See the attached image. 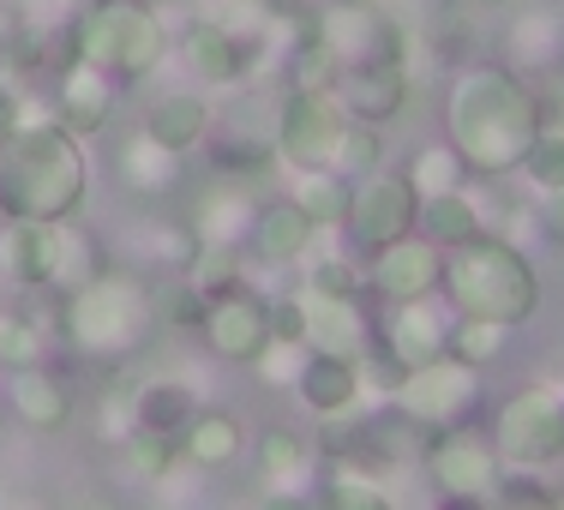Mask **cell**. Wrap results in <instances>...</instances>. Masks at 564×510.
I'll return each mask as SVG.
<instances>
[{
  "mask_svg": "<svg viewBox=\"0 0 564 510\" xmlns=\"http://www.w3.org/2000/svg\"><path fill=\"white\" fill-rule=\"evenodd\" d=\"M510 43H517L522 66H564V12L534 7L510 24Z\"/></svg>",
  "mask_w": 564,
  "mask_h": 510,
  "instance_id": "obj_31",
  "label": "cell"
},
{
  "mask_svg": "<svg viewBox=\"0 0 564 510\" xmlns=\"http://www.w3.org/2000/svg\"><path fill=\"white\" fill-rule=\"evenodd\" d=\"M337 55H330L325 43H318V31H301L289 48V90H330L337 85Z\"/></svg>",
  "mask_w": 564,
  "mask_h": 510,
  "instance_id": "obj_37",
  "label": "cell"
},
{
  "mask_svg": "<svg viewBox=\"0 0 564 510\" xmlns=\"http://www.w3.org/2000/svg\"><path fill=\"white\" fill-rule=\"evenodd\" d=\"M115 97H120V85L109 73L73 61V66L55 73V97H48V109H55V120L73 132V139H97V132L115 120Z\"/></svg>",
  "mask_w": 564,
  "mask_h": 510,
  "instance_id": "obj_16",
  "label": "cell"
},
{
  "mask_svg": "<svg viewBox=\"0 0 564 510\" xmlns=\"http://www.w3.org/2000/svg\"><path fill=\"white\" fill-rule=\"evenodd\" d=\"M438 294L451 301L456 318H492V325L522 330L541 313V271L522 247H510L499 235H480L468 247L445 252V283Z\"/></svg>",
  "mask_w": 564,
  "mask_h": 510,
  "instance_id": "obj_3",
  "label": "cell"
},
{
  "mask_svg": "<svg viewBox=\"0 0 564 510\" xmlns=\"http://www.w3.org/2000/svg\"><path fill=\"white\" fill-rule=\"evenodd\" d=\"M252 210H259V205H247L235 186H217V193L198 198L193 228H198V240H205V247H235V235H247Z\"/></svg>",
  "mask_w": 564,
  "mask_h": 510,
  "instance_id": "obj_32",
  "label": "cell"
},
{
  "mask_svg": "<svg viewBox=\"0 0 564 510\" xmlns=\"http://www.w3.org/2000/svg\"><path fill=\"white\" fill-rule=\"evenodd\" d=\"M0 414H7V409H0Z\"/></svg>",
  "mask_w": 564,
  "mask_h": 510,
  "instance_id": "obj_51",
  "label": "cell"
},
{
  "mask_svg": "<svg viewBox=\"0 0 564 510\" xmlns=\"http://www.w3.org/2000/svg\"><path fill=\"white\" fill-rule=\"evenodd\" d=\"M198 252H205V240L193 223H151L139 235V264L151 276H193Z\"/></svg>",
  "mask_w": 564,
  "mask_h": 510,
  "instance_id": "obj_27",
  "label": "cell"
},
{
  "mask_svg": "<svg viewBox=\"0 0 564 510\" xmlns=\"http://www.w3.org/2000/svg\"><path fill=\"white\" fill-rule=\"evenodd\" d=\"M438 283H445V252L426 235H409L397 247L372 252L367 271V294H379L384 306H409V301H433Z\"/></svg>",
  "mask_w": 564,
  "mask_h": 510,
  "instance_id": "obj_14",
  "label": "cell"
},
{
  "mask_svg": "<svg viewBox=\"0 0 564 510\" xmlns=\"http://www.w3.org/2000/svg\"><path fill=\"white\" fill-rule=\"evenodd\" d=\"M61 325H66L78 355H132L156 318H151V294H144L139 276L97 271L90 283H78L66 294Z\"/></svg>",
  "mask_w": 564,
  "mask_h": 510,
  "instance_id": "obj_5",
  "label": "cell"
},
{
  "mask_svg": "<svg viewBox=\"0 0 564 510\" xmlns=\"http://www.w3.org/2000/svg\"><path fill=\"white\" fill-rule=\"evenodd\" d=\"M301 313H306V348H313V355L367 360L372 337H379V325L360 313V301H330V294L301 289Z\"/></svg>",
  "mask_w": 564,
  "mask_h": 510,
  "instance_id": "obj_18",
  "label": "cell"
},
{
  "mask_svg": "<svg viewBox=\"0 0 564 510\" xmlns=\"http://www.w3.org/2000/svg\"><path fill=\"white\" fill-rule=\"evenodd\" d=\"M492 445L505 468H553L564 456V397L553 384H529V391L505 397L492 409Z\"/></svg>",
  "mask_w": 564,
  "mask_h": 510,
  "instance_id": "obj_6",
  "label": "cell"
},
{
  "mask_svg": "<svg viewBox=\"0 0 564 510\" xmlns=\"http://www.w3.org/2000/svg\"><path fill=\"white\" fill-rule=\"evenodd\" d=\"M0 409H7L24 433L55 438L73 426V384H66L55 367H43V360H36V367H12L7 384H0Z\"/></svg>",
  "mask_w": 564,
  "mask_h": 510,
  "instance_id": "obj_15",
  "label": "cell"
},
{
  "mask_svg": "<svg viewBox=\"0 0 564 510\" xmlns=\"http://www.w3.org/2000/svg\"><path fill=\"white\" fill-rule=\"evenodd\" d=\"M90 12V0H19V31H36V36H66L78 31V19Z\"/></svg>",
  "mask_w": 564,
  "mask_h": 510,
  "instance_id": "obj_41",
  "label": "cell"
},
{
  "mask_svg": "<svg viewBox=\"0 0 564 510\" xmlns=\"http://www.w3.org/2000/svg\"><path fill=\"white\" fill-rule=\"evenodd\" d=\"M480 402V367H463L456 355H438L426 367H414L409 379L391 391V409L421 421L426 433H451V426H468Z\"/></svg>",
  "mask_w": 564,
  "mask_h": 510,
  "instance_id": "obj_8",
  "label": "cell"
},
{
  "mask_svg": "<svg viewBox=\"0 0 564 510\" xmlns=\"http://www.w3.org/2000/svg\"><path fill=\"white\" fill-rule=\"evenodd\" d=\"M73 48L85 66H97L115 85H127V78H144L163 66L169 24L151 0H90V12L73 31Z\"/></svg>",
  "mask_w": 564,
  "mask_h": 510,
  "instance_id": "obj_4",
  "label": "cell"
},
{
  "mask_svg": "<svg viewBox=\"0 0 564 510\" xmlns=\"http://www.w3.org/2000/svg\"><path fill=\"white\" fill-rule=\"evenodd\" d=\"M0 271L19 289H55L61 276V223H7L0 228Z\"/></svg>",
  "mask_w": 564,
  "mask_h": 510,
  "instance_id": "obj_21",
  "label": "cell"
},
{
  "mask_svg": "<svg viewBox=\"0 0 564 510\" xmlns=\"http://www.w3.org/2000/svg\"><path fill=\"white\" fill-rule=\"evenodd\" d=\"M90 198V163L55 115L19 127L0 144V217L7 223H73Z\"/></svg>",
  "mask_w": 564,
  "mask_h": 510,
  "instance_id": "obj_2",
  "label": "cell"
},
{
  "mask_svg": "<svg viewBox=\"0 0 564 510\" xmlns=\"http://www.w3.org/2000/svg\"><path fill=\"white\" fill-rule=\"evenodd\" d=\"M228 7H264V0H228Z\"/></svg>",
  "mask_w": 564,
  "mask_h": 510,
  "instance_id": "obj_48",
  "label": "cell"
},
{
  "mask_svg": "<svg viewBox=\"0 0 564 510\" xmlns=\"http://www.w3.org/2000/svg\"><path fill=\"white\" fill-rule=\"evenodd\" d=\"M294 205L306 210L318 228H348V205H355V181L337 169H313V174H301L294 181Z\"/></svg>",
  "mask_w": 564,
  "mask_h": 510,
  "instance_id": "obj_29",
  "label": "cell"
},
{
  "mask_svg": "<svg viewBox=\"0 0 564 510\" xmlns=\"http://www.w3.org/2000/svg\"><path fill=\"white\" fill-rule=\"evenodd\" d=\"M198 337L217 360H235V367H259V355L271 348V301L252 289H228L217 301H205V325Z\"/></svg>",
  "mask_w": 564,
  "mask_h": 510,
  "instance_id": "obj_12",
  "label": "cell"
},
{
  "mask_svg": "<svg viewBox=\"0 0 564 510\" xmlns=\"http://www.w3.org/2000/svg\"><path fill=\"white\" fill-rule=\"evenodd\" d=\"M468 169L463 163V151H456L451 139H438V144H421V151L409 156V181H414V193L421 198H445V193H463L468 186Z\"/></svg>",
  "mask_w": 564,
  "mask_h": 510,
  "instance_id": "obj_30",
  "label": "cell"
},
{
  "mask_svg": "<svg viewBox=\"0 0 564 510\" xmlns=\"http://www.w3.org/2000/svg\"><path fill=\"white\" fill-rule=\"evenodd\" d=\"M426 480H433L438 499H492L505 480L499 445L475 426H451V433H433L426 445Z\"/></svg>",
  "mask_w": 564,
  "mask_h": 510,
  "instance_id": "obj_11",
  "label": "cell"
},
{
  "mask_svg": "<svg viewBox=\"0 0 564 510\" xmlns=\"http://www.w3.org/2000/svg\"><path fill=\"white\" fill-rule=\"evenodd\" d=\"M553 391H558V397H564V379H558V384H553Z\"/></svg>",
  "mask_w": 564,
  "mask_h": 510,
  "instance_id": "obj_50",
  "label": "cell"
},
{
  "mask_svg": "<svg viewBox=\"0 0 564 510\" xmlns=\"http://www.w3.org/2000/svg\"><path fill=\"white\" fill-rule=\"evenodd\" d=\"M384 169V132L367 127V120H348L343 132V151H337V174H348V181H367V174Z\"/></svg>",
  "mask_w": 564,
  "mask_h": 510,
  "instance_id": "obj_40",
  "label": "cell"
},
{
  "mask_svg": "<svg viewBox=\"0 0 564 510\" xmlns=\"http://www.w3.org/2000/svg\"><path fill=\"white\" fill-rule=\"evenodd\" d=\"M337 102L348 109V120H367V127H384L409 109V66L402 61H367V66H343L337 73Z\"/></svg>",
  "mask_w": 564,
  "mask_h": 510,
  "instance_id": "obj_17",
  "label": "cell"
},
{
  "mask_svg": "<svg viewBox=\"0 0 564 510\" xmlns=\"http://www.w3.org/2000/svg\"><path fill=\"white\" fill-rule=\"evenodd\" d=\"M306 289L330 294V301H360V294H367V271H355V264L337 259V252H318L313 271H306Z\"/></svg>",
  "mask_w": 564,
  "mask_h": 510,
  "instance_id": "obj_42",
  "label": "cell"
},
{
  "mask_svg": "<svg viewBox=\"0 0 564 510\" xmlns=\"http://www.w3.org/2000/svg\"><path fill=\"white\" fill-rule=\"evenodd\" d=\"M451 325H456V318H445L433 301H409V306H391V318H384L379 343L402 360V372H414V367H426V360L445 355Z\"/></svg>",
  "mask_w": 564,
  "mask_h": 510,
  "instance_id": "obj_22",
  "label": "cell"
},
{
  "mask_svg": "<svg viewBox=\"0 0 564 510\" xmlns=\"http://www.w3.org/2000/svg\"><path fill=\"white\" fill-rule=\"evenodd\" d=\"M541 228H546L553 247H564V186L558 193H541Z\"/></svg>",
  "mask_w": 564,
  "mask_h": 510,
  "instance_id": "obj_43",
  "label": "cell"
},
{
  "mask_svg": "<svg viewBox=\"0 0 564 510\" xmlns=\"http://www.w3.org/2000/svg\"><path fill=\"white\" fill-rule=\"evenodd\" d=\"M510 348V325H492V318H456L451 325V343L445 355H456L463 367H487Z\"/></svg>",
  "mask_w": 564,
  "mask_h": 510,
  "instance_id": "obj_35",
  "label": "cell"
},
{
  "mask_svg": "<svg viewBox=\"0 0 564 510\" xmlns=\"http://www.w3.org/2000/svg\"><path fill=\"white\" fill-rule=\"evenodd\" d=\"M318 235H325V228H318L289 193H282V198H264V205L252 210L247 252H252V259H264V264H294V259H306V252H313Z\"/></svg>",
  "mask_w": 564,
  "mask_h": 510,
  "instance_id": "obj_19",
  "label": "cell"
},
{
  "mask_svg": "<svg viewBox=\"0 0 564 510\" xmlns=\"http://www.w3.org/2000/svg\"><path fill=\"white\" fill-rule=\"evenodd\" d=\"M318 43L337 55V66H367V61H402L409 66V36L391 12H379L372 0H330L313 19Z\"/></svg>",
  "mask_w": 564,
  "mask_h": 510,
  "instance_id": "obj_9",
  "label": "cell"
},
{
  "mask_svg": "<svg viewBox=\"0 0 564 510\" xmlns=\"http://www.w3.org/2000/svg\"><path fill=\"white\" fill-rule=\"evenodd\" d=\"M414 235H426L438 252H456L468 247V240L487 235V210L475 205V193H445V198H421V228Z\"/></svg>",
  "mask_w": 564,
  "mask_h": 510,
  "instance_id": "obj_26",
  "label": "cell"
},
{
  "mask_svg": "<svg viewBox=\"0 0 564 510\" xmlns=\"http://www.w3.org/2000/svg\"><path fill=\"white\" fill-rule=\"evenodd\" d=\"M115 169H120V181H127V193H139V198H163V193L181 186V156L163 151V144H156L144 127L120 139Z\"/></svg>",
  "mask_w": 564,
  "mask_h": 510,
  "instance_id": "obj_24",
  "label": "cell"
},
{
  "mask_svg": "<svg viewBox=\"0 0 564 510\" xmlns=\"http://www.w3.org/2000/svg\"><path fill=\"white\" fill-rule=\"evenodd\" d=\"M19 0H0V43H12V36H19Z\"/></svg>",
  "mask_w": 564,
  "mask_h": 510,
  "instance_id": "obj_46",
  "label": "cell"
},
{
  "mask_svg": "<svg viewBox=\"0 0 564 510\" xmlns=\"http://www.w3.org/2000/svg\"><path fill=\"white\" fill-rule=\"evenodd\" d=\"M517 174L534 186V193H558V186H564V132L541 127V139L529 144V156L517 163Z\"/></svg>",
  "mask_w": 564,
  "mask_h": 510,
  "instance_id": "obj_39",
  "label": "cell"
},
{
  "mask_svg": "<svg viewBox=\"0 0 564 510\" xmlns=\"http://www.w3.org/2000/svg\"><path fill=\"white\" fill-rule=\"evenodd\" d=\"M12 127H19V90L0 85V144L12 139Z\"/></svg>",
  "mask_w": 564,
  "mask_h": 510,
  "instance_id": "obj_45",
  "label": "cell"
},
{
  "mask_svg": "<svg viewBox=\"0 0 564 510\" xmlns=\"http://www.w3.org/2000/svg\"><path fill=\"white\" fill-rule=\"evenodd\" d=\"M259 510H313V499H306V492H294V487H271L259 499Z\"/></svg>",
  "mask_w": 564,
  "mask_h": 510,
  "instance_id": "obj_44",
  "label": "cell"
},
{
  "mask_svg": "<svg viewBox=\"0 0 564 510\" xmlns=\"http://www.w3.org/2000/svg\"><path fill=\"white\" fill-rule=\"evenodd\" d=\"M127 475L132 480H169V468L174 463H186L181 456V438H169V433H144V426H132L127 433Z\"/></svg>",
  "mask_w": 564,
  "mask_h": 510,
  "instance_id": "obj_36",
  "label": "cell"
},
{
  "mask_svg": "<svg viewBox=\"0 0 564 510\" xmlns=\"http://www.w3.org/2000/svg\"><path fill=\"white\" fill-rule=\"evenodd\" d=\"M259 55H264L259 31H235V7L217 12V19H198L193 31H186V66H193V78H205V85H240V78H252Z\"/></svg>",
  "mask_w": 564,
  "mask_h": 510,
  "instance_id": "obj_13",
  "label": "cell"
},
{
  "mask_svg": "<svg viewBox=\"0 0 564 510\" xmlns=\"http://www.w3.org/2000/svg\"><path fill=\"white\" fill-rule=\"evenodd\" d=\"M193 414H198V397H193L186 379H169L163 372V379H144L139 391H132V426H144V433L181 438Z\"/></svg>",
  "mask_w": 564,
  "mask_h": 510,
  "instance_id": "obj_25",
  "label": "cell"
},
{
  "mask_svg": "<svg viewBox=\"0 0 564 510\" xmlns=\"http://www.w3.org/2000/svg\"><path fill=\"white\" fill-rule=\"evenodd\" d=\"M360 360H337V355H306V367L294 372V397L325 421V414H348L360 402Z\"/></svg>",
  "mask_w": 564,
  "mask_h": 510,
  "instance_id": "obj_23",
  "label": "cell"
},
{
  "mask_svg": "<svg viewBox=\"0 0 564 510\" xmlns=\"http://www.w3.org/2000/svg\"><path fill=\"white\" fill-rule=\"evenodd\" d=\"M181 456L193 468H228L240 456V421L228 409H198L181 433Z\"/></svg>",
  "mask_w": 564,
  "mask_h": 510,
  "instance_id": "obj_28",
  "label": "cell"
},
{
  "mask_svg": "<svg viewBox=\"0 0 564 510\" xmlns=\"http://www.w3.org/2000/svg\"><path fill=\"white\" fill-rule=\"evenodd\" d=\"M541 97L510 66L475 61L445 90V139L475 174H517L529 144L541 139Z\"/></svg>",
  "mask_w": 564,
  "mask_h": 510,
  "instance_id": "obj_1",
  "label": "cell"
},
{
  "mask_svg": "<svg viewBox=\"0 0 564 510\" xmlns=\"http://www.w3.org/2000/svg\"><path fill=\"white\" fill-rule=\"evenodd\" d=\"M144 294H151L156 325H169V330H198L205 325V294H198L193 276H151Z\"/></svg>",
  "mask_w": 564,
  "mask_h": 510,
  "instance_id": "obj_33",
  "label": "cell"
},
{
  "mask_svg": "<svg viewBox=\"0 0 564 510\" xmlns=\"http://www.w3.org/2000/svg\"><path fill=\"white\" fill-rule=\"evenodd\" d=\"M343 132L348 109L337 102V90H289L276 109V163H289L294 174L337 169Z\"/></svg>",
  "mask_w": 564,
  "mask_h": 510,
  "instance_id": "obj_7",
  "label": "cell"
},
{
  "mask_svg": "<svg viewBox=\"0 0 564 510\" xmlns=\"http://www.w3.org/2000/svg\"><path fill=\"white\" fill-rule=\"evenodd\" d=\"M306 463H313V451H306V438L294 426H264L259 433V475L271 487H289L294 475H306Z\"/></svg>",
  "mask_w": 564,
  "mask_h": 510,
  "instance_id": "obj_34",
  "label": "cell"
},
{
  "mask_svg": "<svg viewBox=\"0 0 564 510\" xmlns=\"http://www.w3.org/2000/svg\"><path fill=\"white\" fill-rule=\"evenodd\" d=\"M313 510H397L391 504V492L379 487V480H367V475H330L325 487H318V499H313Z\"/></svg>",
  "mask_w": 564,
  "mask_h": 510,
  "instance_id": "obj_38",
  "label": "cell"
},
{
  "mask_svg": "<svg viewBox=\"0 0 564 510\" xmlns=\"http://www.w3.org/2000/svg\"><path fill=\"white\" fill-rule=\"evenodd\" d=\"M144 132H151L163 151H174V156H193V151H205L210 144V132H217V109H210L198 90H163V97L144 109V120H139Z\"/></svg>",
  "mask_w": 564,
  "mask_h": 510,
  "instance_id": "obj_20",
  "label": "cell"
},
{
  "mask_svg": "<svg viewBox=\"0 0 564 510\" xmlns=\"http://www.w3.org/2000/svg\"><path fill=\"white\" fill-rule=\"evenodd\" d=\"M73 510H109V504H73Z\"/></svg>",
  "mask_w": 564,
  "mask_h": 510,
  "instance_id": "obj_49",
  "label": "cell"
},
{
  "mask_svg": "<svg viewBox=\"0 0 564 510\" xmlns=\"http://www.w3.org/2000/svg\"><path fill=\"white\" fill-rule=\"evenodd\" d=\"M421 228V193H414L409 169H379L355 181V205H348V235L367 252H384Z\"/></svg>",
  "mask_w": 564,
  "mask_h": 510,
  "instance_id": "obj_10",
  "label": "cell"
},
{
  "mask_svg": "<svg viewBox=\"0 0 564 510\" xmlns=\"http://www.w3.org/2000/svg\"><path fill=\"white\" fill-rule=\"evenodd\" d=\"M445 510H487V499H445Z\"/></svg>",
  "mask_w": 564,
  "mask_h": 510,
  "instance_id": "obj_47",
  "label": "cell"
}]
</instances>
